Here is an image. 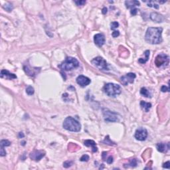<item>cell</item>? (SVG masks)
Returning a JSON list of instances; mask_svg holds the SVG:
<instances>
[{"mask_svg":"<svg viewBox=\"0 0 170 170\" xmlns=\"http://www.w3.org/2000/svg\"><path fill=\"white\" fill-rule=\"evenodd\" d=\"M94 41L95 44L98 47H102L104 44L105 43L106 39L104 35L102 33H98L95 35L94 37Z\"/></svg>","mask_w":170,"mask_h":170,"instance_id":"obj_12","label":"cell"},{"mask_svg":"<svg viewBox=\"0 0 170 170\" xmlns=\"http://www.w3.org/2000/svg\"><path fill=\"white\" fill-rule=\"evenodd\" d=\"M45 156V153L41 150H35L30 153L29 154L30 158L35 161H40Z\"/></svg>","mask_w":170,"mask_h":170,"instance_id":"obj_10","label":"cell"},{"mask_svg":"<svg viewBox=\"0 0 170 170\" xmlns=\"http://www.w3.org/2000/svg\"><path fill=\"white\" fill-rule=\"evenodd\" d=\"M106 156H107V152H104L102 153V159H103L104 161L106 160Z\"/></svg>","mask_w":170,"mask_h":170,"instance_id":"obj_38","label":"cell"},{"mask_svg":"<svg viewBox=\"0 0 170 170\" xmlns=\"http://www.w3.org/2000/svg\"><path fill=\"white\" fill-rule=\"evenodd\" d=\"M169 62V56L165 54H160L156 57L155 59V64L156 67H167Z\"/></svg>","mask_w":170,"mask_h":170,"instance_id":"obj_7","label":"cell"},{"mask_svg":"<svg viewBox=\"0 0 170 170\" xmlns=\"http://www.w3.org/2000/svg\"><path fill=\"white\" fill-rule=\"evenodd\" d=\"M161 92H169V88H167V86H162L161 88Z\"/></svg>","mask_w":170,"mask_h":170,"instance_id":"obj_32","label":"cell"},{"mask_svg":"<svg viewBox=\"0 0 170 170\" xmlns=\"http://www.w3.org/2000/svg\"><path fill=\"white\" fill-rule=\"evenodd\" d=\"M125 5H126V7L128 9H129V8L133 9V7H134L135 6H140V3L138 1H126Z\"/></svg>","mask_w":170,"mask_h":170,"instance_id":"obj_18","label":"cell"},{"mask_svg":"<svg viewBox=\"0 0 170 170\" xmlns=\"http://www.w3.org/2000/svg\"><path fill=\"white\" fill-rule=\"evenodd\" d=\"M162 28L161 27H149L147 29L145 39L148 43L157 45L161 43L162 41Z\"/></svg>","mask_w":170,"mask_h":170,"instance_id":"obj_1","label":"cell"},{"mask_svg":"<svg viewBox=\"0 0 170 170\" xmlns=\"http://www.w3.org/2000/svg\"><path fill=\"white\" fill-rule=\"evenodd\" d=\"M119 26V23L116 22V21H114V22H112L110 24V27H111V29H114L117 28Z\"/></svg>","mask_w":170,"mask_h":170,"instance_id":"obj_29","label":"cell"},{"mask_svg":"<svg viewBox=\"0 0 170 170\" xmlns=\"http://www.w3.org/2000/svg\"><path fill=\"white\" fill-rule=\"evenodd\" d=\"M74 3L77 4V5L78 6H82V5H84V4H86V1L84 0H80V1H74Z\"/></svg>","mask_w":170,"mask_h":170,"instance_id":"obj_30","label":"cell"},{"mask_svg":"<svg viewBox=\"0 0 170 170\" xmlns=\"http://www.w3.org/2000/svg\"><path fill=\"white\" fill-rule=\"evenodd\" d=\"M19 137H20V138H23V137H24V134H23V133H22V132H20V133L19 134Z\"/></svg>","mask_w":170,"mask_h":170,"instance_id":"obj_40","label":"cell"},{"mask_svg":"<svg viewBox=\"0 0 170 170\" xmlns=\"http://www.w3.org/2000/svg\"><path fill=\"white\" fill-rule=\"evenodd\" d=\"M156 147L160 152H167L169 149V144H164V143H158L156 145Z\"/></svg>","mask_w":170,"mask_h":170,"instance_id":"obj_14","label":"cell"},{"mask_svg":"<svg viewBox=\"0 0 170 170\" xmlns=\"http://www.w3.org/2000/svg\"><path fill=\"white\" fill-rule=\"evenodd\" d=\"M147 131L144 128H140L137 129L135 132V138L139 141H144L147 138Z\"/></svg>","mask_w":170,"mask_h":170,"instance_id":"obj_9","label":"cell"},{"mask_svg":"<svg viewBox=\"0 0 170 170\" xmlns=\"http://www.w3.org/2000/svg\"><path fill=\"white\" fill-rule=\"evenodd\" d=\"M1 78L13 79H16L17 77H16V75H15L14 74L10 73L8 70H2V71H1Z\"/></svg>","mask_w":170,"mask_h":170,"instance_id":"obj_15","label":"cell"},{"mask_svg":"<svg viewBox=\"0 0 170 170\" xmlns=\"http://www.w3.org/2000/svg\"><path fill=\"white\" fill-rule=\"evenodd\" d=\"M103 142L104 143V144H108V145H110V146H112V145H115V144H114V142H112V141L110 140V139L109 138V136H107L106 137L105 140L103 141Z\"/></svg>","mask_w":170,"mask_h":170,"instance_id":"obj_25","label":"cell"},{"mask_svg":"<svg viewBox=\"0 0 170 170\" xmlns=\"http://www.w3.org/2000/svg\"><path fill=\"white\" fill-rule=\"evenodd\" d=\"M91 63L95 67H96L98 69H100V70H108V64H107L106 61L102 57H100V56L96 57V58L92 60Z\"/></svg>","mask_w":170,"mask_h":170,"instance_id":"obj_6","label":"cell"},{"mask_svg":"<svg viewBox=\"0 0 170 170\" xmlns=\"http://www.w3.org/2000/svg\"><path fill=\"white\" fill-rule=\"evenodd\" d=\"M34 92H35V90H34V88L33 87H32V86H28V87L27 88L26 92H27V95H33Z\"/></svg>","mask_w":170,"mask_h":170,"instance_id":"obj_26","label":"cell"},{"mask_svg":"<svg viewBox=\"0 0 170 170\" xmlns=\"http://www.w3.org/2000/svg\"><path fill=\"white\" fill-rule=\"evenodd\" d=\"M147 4V6L148 7H154V8H156V9H158L159 8V5L158 4H155V2L154 1H149V2H145Z\"/></svg>","mask_w":170,"mask_h":170,"instance_id":"obj_24","label":"cell"},{"mask_svg":"<svg viewBox=\"0 0 170 170\" xmlns=\"http://www.w3.org/2000/svg\"><path fill=\"white\" fill-rule=\"evenodd\" d=\"M6 155V152L4 149V147H1V152H0V156H5Z\"/></svg>","mask_w":170,"mask_h":170,"instance_id":"obj_34","label":"cell"},{"mask_svg":"<svg viewBox=\"0 0 170 170\" xmlns=\"http://www.w3.org/2000/svg\"><path fill=\"white\" fill-rule=\"evenodd\" d=\"M104 91L108 96L115 97L121 93V87L120 85L114 83H108L104 86Z\"/></svg>","mask_w":170,"mask_h":170,"instance_id":"obj_3","label":"cell"},{"mask_svg":"<svg viewBox=\"0 0 170 170\" xmlns=\"http://www.w3.org/2000/svg\"><path fill=\"white\" fill-rule=\"evenodd\" d=\"M138 9L136 8H133V9H131V11H130V13H131V15H136L138 13Z\"/></svg>","mask_w":170,"mask_h":170,"instance_id":"obj_33","label":"cell"},{"mask_svg":"<svg viewBox=\"0 0 170 170\" xmlns=\"http://www.w3.org/2000/svg\"><path fill=\"white\" fill-rule=\"evenodd\" d=\"M90 82H91L90 79L85 76L80 75L77 78V83L82 87H85V86H88L90 83Z\"/></svg>","mask_w":170,"mask_h":170,"instance_id":"obj_11","label":"cell"},{"mask_svg":"<svg viewBox=\"0 0 170 170\" xmlns=\"http://www.w3.org/2000/svg\"><path fill=\"white\" fill-rule=\"evenodd\" d=\"M150 19L152 21L157 22V23H161L165 20V18L162 15L156 12H153L150 14Z\"/></svg>","mask_w":170,"mask_h":170,"instance_id":"obj_13","label":"cell"},{"mask_svg":"<svg viewBox=\"0 0 170 170\" xmlns=\"http://www.w3.org/2000/svg\"><path fill=\"white\" fill-rule=\"evenodd\" d=\"M106 161L108 164H111V163L113 162V157H112V156H110V157L106 160Z\"/></svg>","mask_w":170,"mask_h":170,"instance_id":"obj_37","label":"cell"},{"mask_svg":"<svg viewBox=\"0 0 170 170\" xmlns=\"http://www.w3.org/2000/svg\"><path fill=\"white\" fill-rule=\"evenodd\" d=\"M4 7V9H5V11H7L8 12H11V11L13 10V5L10 3H7V4H5V5L3 6Z\"/></svg>","mask_w":170,"mask_h":170,"instance_id":"obj_22","label":"cell"},{"mask_svg":"<svg viewBox=\"0 0 170 170\" xmlns=\"http://www.w3.org/2000/svg\"><path fill=\"white\" fill-rule=\"evenodd\" d=\"M140 94L142 95V96H144L145 97H147V98H150L151 97V94L150 92H149V90L145 87H143L141 88L140 90Z\"/></svg>","mask_w":170,"mask_h":170,"instance_id":"obj_21","label":"cell"},{"mask_svg":"<svg viewBox=\"0 0 170 170\" xmlns=\"http://www.w3.org/2000/svg\"><path fill=\"white\" fill-rule=\"evenodd\" d=\"M136 77V75L134 73L130 72V73L126 74V75L122 76L121 79H120V80H121V83L123 85H124V86H127L128 84L133 83Z\"/></svg>","mask_w":170,"mask_h":170,"instance_id":"obj_8","label":"cell"},{"mask_svg":"<svg viewBox=\"0 0 170 170\" xmlns=\"http://www.w3.org/2000/svg\"><path fill=\"white\" fill-rule=\"evenodd\" d=\"M163 168H166V169H169L170 167V162L169 161H167L165 163H163Z\"/></svg>","mask_w":170,"mask_h":170,"instance_id":"obj_35","label":"cell"},{"mask_svg":"<svg viewBox=\"0 0 170 170\" xmlns=\"http://www.w3.org/2000/svg\"><path fill=\"white\" fill-rule=\"evenodd\" d=\"M79 66V63L77 60L73 57H67L59 67L64 70H71L77 68Z\"/></svg>","mask_w":170,"mask_h":170,"instance_id":"obj_4","label":"cell"},{"mask_svg":"<svg viewBox=\"0 0 170 170\" xmlns=\"http://www.w3.org/2000/svg\"><path fill=\"white\" fill-rule=\"evenodd\" d=\"M112 35L113 37H118L120 35V32L118 31H114L112 33Z\"/></svg>","mask_w":170,"mask_h":170,"instance_id":"obj_36","label":"cell"},{"mask_svg":"<svg viewBox=\"0 0 170 170\" xmlns=\"http://www.w3.org/2000/svg\"><path fill=\"white\" fill-rule=\"evenodd\" d=\"M80 160H81V161H88L89 160V156L86 154L83 155V156L81 158Z\"/></svg>","mask_w":170,"mask_h":170,"instance_id":"obj_31","label":"cell"},{"mask_svg":"<svg viewBox=\"0 0 170 170\" xmlns=\"http://www.w3.org/2000/svg\"><path fill=\"white\" fill-rule=\"evenodd\" d=\"M144 54H145V58H144V59H143V58L139 59L138 62L140 63L145 64L146 62L148 61V59H149V51L147 50V51H145V52H144Z\"/></svg>","mask_w":170,"mask_h":170,"instance_id":"obj_20","label":"cell"},{"mask_svg":"<svg viewBox=\"0 0 170 170\" xmlns=\"http://www.w3.org/2000/svg\"><path fill=\"white\" fill-rule=\"evenodd\" d=\"M23 68H24V70L25 71V72L29 76H30V77H34V76L36 75L38 73V72H37V68H36L33 69V68H30L29 66H24Z\"/></svg>","mask_w":170,"mask_h":170,"instance_id":"obj_16","label":"cell"},{"mask_svg":"<svg viewBox=\"0 0 170 170\" xmlns=\"http://www.w3.org/2000/svg\"><path fill=\"white\" fill-rule=\"evenodd\" d=\"M11 145V142L7 140H2L0 142V146L1 147H7V146H9Z\"/></svg>","mask_w":170,"mask_h":170,"instance_id":"obj_23","label":"cell"},{"mask_svg":"<svg viewBox=\"0 0 170 170\" xmlns=\"http://www.w3.org/2000/svg\"><path fill=\"white\" fill-rule=\"evenodd\" d=\"M140 106L144 112H149V109L152 108V104L149 103V102H146L145 101H141Z\"/></svg>","mask_w":170,"mask_h":170,"instance_id":"obj_19","label":"cell"},{"mask_svg":"<svg viewBox=\"0 0 170 170\" xmlns=\"http://www.w3.org/2000/svg\"><path fill=\"white\" fill-rule=\"evenodd\" d=\"M63 126L65 130L74 132H78L81 130V125L73 118L68 116L64 120Z\"/></svg>","mask_w":170,"mask_h":170,"instance_id":"obj_2","label":"cell"},{"mask_svg":"<svg viewBox=\"0 0 170 170\" xmlns=\"http://www.w3.org/2000/svg\"><path fill=\"white\" fill-rule=\"evenodd\" d=\"M107 11H108V9H107V8L106 7H104L103 9H102V13H103V14H106V13H107Z\"/></svg>","mask_w":170,"mask_h":170,"instance_id":"obj_39","label":"cell"},{"mask_svg":"<svg viewBox=\"0 0 170 170\" xmlns=\"http://www.w3.org/2000/svg\"><path fill=\"white\" fill-rule=\"evenodd\" d=\"M84 146H86V147H92L93 152H97V150H98V148L96 146V143H95V141L90 140H86L84 141Z\"/></svg>","mask_w":170,"mask_h":170,"instance_id":"obj_17","label":"cell"},{"mask_svg":"<svg viewBox=\"0 0 170 170\" xmlns=\"http://www.w3.org/2000/svg\"><path fill=\"white\" fill-rule=\"evenodd\" d=\"M72 165V161H66L63 163V167L65 168H68Z\"/></svg>","mask_w":170,"mask_h":170,"instance_id":"obj_28","label":"cell"},{"mask_svg":"<svg viewBox=\"0 0 170 170\" xmlns=\"http://www.w3.org/2000/svg\"><path fill=\"white\" fill-rule=\"evenodd\" d=\"M103 116L104 120L108 122H115L119 120L118 114L117 113L110 110L108 109H104Z\"/></svg>","mask_w":170,"mask_h":170,"instance_id":"obj_5","label":"cell"},{"mask_svg":"<svg viewBox=\"0 0 170 170\" xmlns=\"http://www.w3.org/2000/svg\"><path fill=\"white\" fill-rule=\"evenodd\" d=\"M137 164H138V162H137L136 159H132V160H131L130 161V163H129L130 166L133 167L136 166Z\"/></svg>","mask_w":170,"mask_h":170,"instance_id":"obj_27","label":"cell"}]
</instances>
